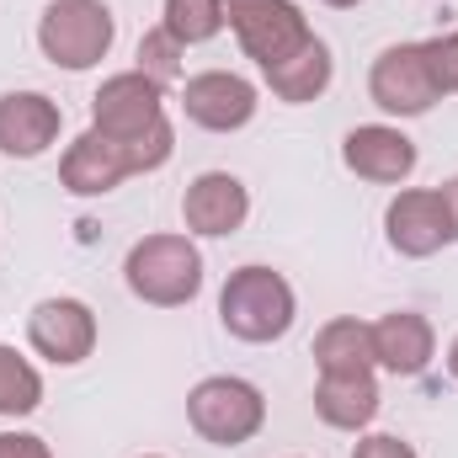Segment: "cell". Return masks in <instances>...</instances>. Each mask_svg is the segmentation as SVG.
<instances>
[{"label": "cell", "instance_id": "obj_27", "mask_svg": "<svg viewBox=\"0 0 458 458\" xmlns=\"http://www.w3.org/2000/svg\"><path fill=\"white\" fill-rule=\"evenodd\" d=\"M320 5H331V11H352V5H362V0H320Z\"/></svg>", "mask_w": 458, "mask_h": 458}, {"label": "cell", "instance_id": "obj_18", "mask_svg": "<svg viewBox=\"0 0 458 458\" xmlns=\"http://www.w3.org/2000/svg\"><path fill=\"white\" fill-rule=\"evenodd\" d=\"M315 368L326 378H346V373H373V326L357 315H336L315 331Z\"/></svg>", "mask_w": 458, "mask_h": 458}, {"label": "cell", "instance_id": "obj_16", "mask_svg": "<svg viewBox=\"0 0 458 458\" xmlns=\"http://www.w3.org/2000/svg\"><path fill=\"white\" fill-rule=\"evenodd\" d=\"M315 416L331 432H368L378 416V384L373 373H346V378H326L315 384Z\"/></svg>", "mask_w": 458, "mask_h": 458}, {"label": "cell", "instance_id": "obj_19", "mask_svg": "<svg viewBox=\"0 0 458 458\" xmlns=\"http://www.w3.org/2000/svg\"><path fill=\"white\" fill-rule=\"evenodd\" d=\"M160 27L192 48V43H214L225 32V0H165L160 5Z\"/></svg>", "mask_w": 458, "mask_h": 458}, {"label": "cell", "instance_id": "obj_29", "mask_svg": "<svg viewBox=\"0 0 458 458\" xmlns=\"http://www.w3.org/2000/svg\"><path fill=\"white\" fill-rule=\"evenodd\" d=\"M144 458H160V454H144Z\"/></svg>", "mask_w": 458, "mask_h": 458}, {"label": "cell", "instance_id": "obj_8", "mask_svg": "<svg viewBox=\"0 0 458 458\" xmlns=\"http://www.w3.org/2000/svg\"><path fill=\"white\" fill-rule=\"evenodd\" d=\"M342 165L352 176L373 182V187H400L416 176L421 165V149L405 128L394 123H357L352 133L342 139Z\"/></svg>", "mask_w": 458, "mask_h": 458}, {"label": "cell", "instance_id": "obj_28", "mask_svg": "<svg viewBox=\"0 0 458 458\" xmlns=\"http://www.w3.org/2000/svg\"><path fill=\"white\" fill-rule=\"evenodd\" d=\"M448 373L458 378V336H454V346H448Z\"/></svg>", "mask_w": 458, "mask_h": 458}, {"label": "cell", "instance_id": "obj_20", "mask_svg": "<svg viewBox=\"0 0 458 458\" xmlns=\"http://www.w3.org/2000/svg\"><path fill=\"white\" fill-rule=\"evenodd\" d=\"M43 405V373L0 342V416H32Z\"/></svg>", "mask_w": 458, "mask_h": 458}, {"label": "cell", "instance_id": "obj_24", "mask_svg": "<svg viewBox=\"0 0 458 458\" xmlns=\"http://www.w3.org/2000/svg\"><path fill=\"white\" fill-rule=\"evenodd\" d=\"M352 458H421L405 437H394V432H362L357 437V448H352Z\"/></svg>", "mask_w": 458, "mask_h": 458}, {"label": "cell", "instance_id": "obj_2", "mask_svg": "<svg viewBox=\"0 0 458 458\" xmlns=\"http://www.w3.org/2000/svg\"><path fill=\"white\" fill-rule=\"evenodd\" d=\"M293 315H299V293L283 272H272V267H234L229 272L225 293H219V320L234 342H283L293 331Z\"/></svg>", "mask_w": 458, "mask_h": 458}, {"label": "cell", "instance_id": "obj_7", "mask_svg": "<svg viewBox=\"0 0 458 458\" xmlns=\"http://www.w3.org/2000/svg\"><path fill=\"white\" fill-rule=\"evenodd\" d=\"M384 240L394 256H411V261H427L437 256L443 245H454V225H448V203L437 187H405L389 198L384 208Z\"/></svg>", "mask_w": 458, "mask_h": 458}, {"label": "cell", "instance_id": "obj_4", "mask_svg": "<svg viewBox=\"0 0 458 458\" xmlns=\"http://www.w3.org/2000/svg\"><path fill=\"white\" fill-rule=\"evenodd\" d=\"M187 421L203 443L214 448H245L261 427H267V400L250 378L234 373H214L203 384H192L187 394Z\"/></svg>", "mask_w": 458, "mask_h": 458}, {"label": "cell", "instance_id": "obj_3", "mask_svg": "<svg viewBox=\"0 0 458 458\" xmlns=\"http://www.w3.org/2000/svg\"><path fill=\"white\" fill-rule=\"evenodd\" d=\"M117 16L107 0H48L38 16V48L54 70H91L113 54Z\"/></svg>", "mask_w": 458, "mask_h": 458}, {"label": "cell", "instance_id": "obj_1", "mask_svg": "<svg viewBox=\"0 0 458 458\" xmlns=\"http://www.w3.org/2000/svg\"><path fill=\"white\" fill-rule=\"evenodd\" d=\"M123 283L139 304L182 310L203 293V250L192 245V234H144L128 245Z\"/></svg>", "mask_w": 458, "mask_h": 458}, {"label": "cell", "instance_id": "obj_10", "mask_svg": "<svg viewBox=\"0 0 458 458\" xmlns=\"http://www.w3.org/2000/svg\"><path fill=\"white\" fill-rule=\"evenodd\" d=\"M165 117V91L155 81H144L139 70H123V75H107L91 97V128L107 133L117 144L139 139L144 128H155Z\"/></svg>", "mask_w": 458, "mask_h": 458}, {"label": "cell", "instance_id": "obj_14", "mask_svg": "<svg viewBox=\"0 0 458 458\" xmlns=\"http://www.w3.org/2000/svg\"><path fill=\"white\" fill-rule=\"evenodd\" d=\"M128 176H133V171H128L123 144L107 139V133H97V128H86L81 139H70V149H64V160H59V187H64L70 198H107V192H117Z\"/></svg>", "mask_w": 458, "mask_h": 458}, {"label": "cell", "instance_id": "obj_23", "mask_svg": "<svg viewBox=\"0 0 458 458\" xmlns=\"http://www.w3.org/2000/svg\"><path fill=\"white\" fill-rule=\"evenodd\" d=\"M427 59H432V75H437L443 97H458V27L427 38Z\"/></svg>", "mask_w": 458, "mask_h": 458}, {"label": "cell", "instance_id": "obj_15", "mask_svg": "<svg viewBox=\"0 0 458 458\" xmlns=\"http://www.w3.org/2000/svg\"><path fill=\"white\" fill-rule=\"evenodd\" d=\"M373 357H378V368L394 373V378L427 373L432 357H437V331H432V320L416 315V310H389V315H378V320H373Z\"/></svg>", "mask_w": 458, "mask_h": 458}, {"label": "cell", "instance_id": "obj_12", "mask_svg": "<svg viewBox=\"0 0 458 458\" xmlns=\"http://www.w3.org/2000/svg\"><path fill=\"white\" fill-rule=\"evenodd\" d=\"M182 219H187V234L225 240L234 229H245V219H250V192H245V182L229 176V171H203V176L187 182V192H182Z\"/></svg>", "mask_w": 458, "mask_h": 458}, {"label": "cell", "instance_id": "obj_21", "mask_svg": "<svg viewBox=\"0 0 458 458\" xmlns=\"http://www.w3.org/2000/svg\"><path fill=\"white\" fill-rule=\"evenodd\" d=\"M182 54H187V48H182L165 27H149V32L139 38V54H133L139 64H133V70H139L144 81H155L160 91H171V86L187 81V75H182Z\"/></svg>", "mask_w": 458, "mask_h": 458}, {"label": "cell", "instance_id": "obj_5", "mask_svg": "<svg viewBox=\"0 0 458 458\" xmlns=\"http://www.w3.org/2000/svg\"><path fill=\"white\" fill-rule=\"evenodd\" d=\"M225 27L234 32V43L245 48V59L256 70L293 59L315 38L310 16L293 0H225Z\"/></svg>", "mask_w": 458, "mask_h": 458}, {"label": "cell", "instance_id": "obj_6", "mask_svg": "<svg viewBox=\"0 0 458 458\" xmlns=\"http://www.w3.org/2000/svg\"><path fill=\"white\" fill-rule=\"evenodd\" d=\"M368 97L373 107L389 117H421L443 102V86L432 75L427 43H389L373 70H368Z\"/></svg>", "mask_w": 458, "mask_h": 458}, {"label": "cell", "instance_id": "obj_13", "mask_svg": "<svg viewBox=\"0 0 458 458\" xmlns=\"http://www.w3.org/2000/svg\"><path fill=\"white\" fill-rule=\"evenodd\" d=\"M64 113L43 91H5L0 97V155L11 160H38L59 144Z\"/></svg>", "mask_w": 458, "mask_h": 458}, {"label": "cell", "instance_id": "obj_26", "mask_svg": "<svg viewBox=\"0 0 458 458\" xmlns=\"http://www.w3.org/2000/svg\"><path fill=\"white\" fill-rule=\"evenodd\" d=\"M437 192H443V203H448V225H454V240H458V176H448Z\"/></svg>", "mask_w": 458, "mask_h": 458}, {"label": "cell", "instance_id": "obj_25", "mask_svg": "<svg viewBox=\"0 0 458 458\" xmlns=\"http://www.w3.org/2000/svg\"><path fill=\"white\" fill-rule=\"evenodd\" d=\"M0 458H54L38 432H0Z\"/></svg>", "mask_w": 458, "mask_h": 458}, {"label": "cell", "instance_id": "obj_22", "mask_svg": "<svg viewBox=\"0 0 458 458\" xmlns=\"http://www.w3.org/2000/svg\"><path fill=\"white\" fill-rule=\"evenodd\" d=\"M123 155H128V171H133V176L160 171V165L176 155V128H171V117H160L155 128H144L139 139H128V144H123Z\"/></svg>", "mask_w": 458, "mask_h": 458}, {"label": "cell", "instance_id": "obj_9", "mask_svg": "<svg viewBox=\"0 0 458 458\" xmlns=\"http://www.w3.org/2000/svg\"><path fill=\"white\" fill-rule=\"evenodd\" d=\"M27 346L54 362V368H75L97 352V315L86 299H43L27 315Z\"/></svg>", "mask_w": 458, "mask_h": 458}, {"label": "cell", "instance_id": "obj_11", "mask_svg": "<svg viewBox=\"0 0 458 458\" xmlns=\"http://www.w3.org/2000/svg\"><path fill=\"white\" fill-rule=\"evenodd\" d=\"M256 107H261L256 86L234 70H203V75L182 81V113L208 133H240L256 117Z\"/></svg>", "mask_w": 458, "mask_h": 458}, {"label": "cell", "instance_id": "obj_17", "mask_svg": "<svg viewBox=\"0 0 458 458\" xmlns=\"http://www.w3.org/2000/svg\"><path fill=\"white\" fill-rule=\"evenodd\" d=\"M331 75H336V59H331V48H326L320 38H310L293 59H283V64L261 70V81L272 86V97H277V102H288V107L320 102V97L331 91Z\"/></svg>", "mask_w": 458, "mask_h": 458}]
</instances>
